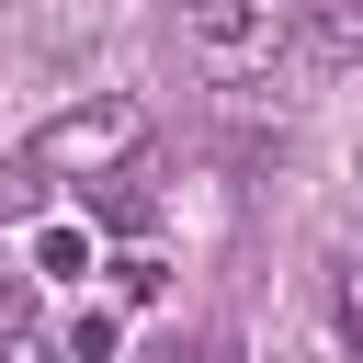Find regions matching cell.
I'll return each instance as SVG.
<instances>
[{"label":"cell","instance_id":"cell-5","mask_svg":"<svg viewBox=\"0 0 363 363\" xmlns=\"http://www.w3.org/2000/svg\"><path fill=\"white\" fill-rule=\"evenodd\" d=\"M0 363H57V340H45V329H11V352H0Z\"/></svg>","mask_w":363,"mask_h":363},{"label":"cell","instance_id":"cell-2","mask_svg":"<svg viewBox=\"0 0 363 363\" xmlns=\"http://www.w3.org/2000/svg\"><path fill=\"white\" fill-rule=\"evenodd\" d=\"M193 45L216 68H261L284 45V0H193Z\"/></svg>","mask_w":363,"mask_h":363},{"label":"cell","instance_id":"cell-4","mask_svg":"<svg viewBox=\"0 0 363 363\" xmlns=\"http://www.w3.org/2000/svg\"><path fill=\"white\" fill-rule=\"evenodd\" d=\"M68 352L102 363V352H113V306H79V318H68Z\"/></svg>","mask_w":363,"mask_h":363},{"label":"cell","instance_id":"cell-3","mask_svg":"<svg viewBox=\"0 0 363 363\" xmlns=\"http://www.w3.org/2000/svg\"><path fill=\"white\" fill-rule=\"evenodd\" d=\"M34 272H102V238L91 227H34Z\"/></svg>","mask_w":363,"mask_h":363},{"label":"cell","instance_id":"cell-1","mask_svg":"<svg viewBox=\"0 0 363 363\" xmlns=\"http://www.w3.org/2000/svg\"><path fill=\"white\" fill-rule=\"evenodd\" d=\"M136 147H147V102L102 91V102H79V113H57V125L34 136V170H45V182H102V170H125Z\"/></svg>","mask_w":363,"mask_h":363}]
</instances>
